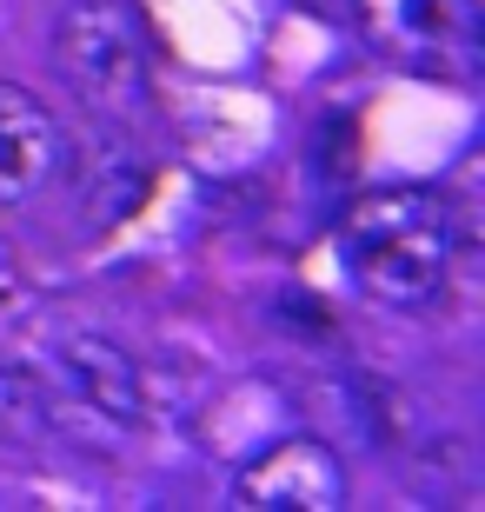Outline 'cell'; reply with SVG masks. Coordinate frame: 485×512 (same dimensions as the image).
<instances>
[{
  "label": "cell",
  "mask_w": 485,
  "mask_h": 512,
  "mask_svg": "<svg viewBox=\"0 0 485 512\" xmlns=\"http://www.w3.org/2000/svg\"><path fill=\"white\" fill-rule=\"evenodd\" d=\"M359 34L373 54H386L406 74L459 80L479 67L485 7L479 0H353Z\"/></svg>",
  "instance_id": "4"
},
{
  "label": "cell",
  "mask_w": 485,
  "mask_h": 512,
  "mask_svg": "<svg viewBox=\"0 0 485 512\" xmlns=\"http://www.w3.org/2000/svg\"><path fill=\"white\" fill-rule=\"evenodd\" d=\"M60 153H67V133L47 114V100L0 80V207H27L34 193H47Z\"/></svg>",
  "instance_id": "6"
},
{
  "label": "cell",
  "mask_w": 485,
  "mask_h": 512,
  "mask_svg": "<svg viewBox=\"0 0 485 512\" xmlns=\"http://www.w3.org/2000/svg\"><path fill=\"white\" fill-rule=\"evenodd\" d=\"M54 67L94 114H133L153 80V34L133 0H67L54 20Z\"/></svg>",
  "instance_id": "2"
},
{
  "label": "cell",
  "mask_w": 485,
  "mask_h": 512,
  "mask_svg": "<svg viewBox=\"0 0 485 512\" xmlns=\"http://www.w3.org/2000/svg\"><path fill=\"white\" fill-rule=\"evenodd\" d=\"M339 260L373 306L426 313L446 300L459 266V220L439 187H373L359 193L339 220Z\"/></svg>",
  "instance_id": "1"
},
{
  "label": "cell",
  "mask_w": 485,
  "mask_h": 512,
  "mask_svg": "<svg viewBox=\"0 0 485 512\" xmlns=\"http://www.w3.org/2000/svg\"><path fill=\"white\" fill-rule=\"evenodd\" d=\"M34 380V406L47 426H80L100 439H127L147 419V380L120 340L107 333H60Z\"/></svg>",
  "instance_id": "3"
},
{
  "label": "cell",
  "mask_w": 485,
  "mask_h": 512,
  "mask_svg": "<svg viewBox=\"0 0 485 512\" xmlns=\"http://www.w3.org/2000/svg\"><path fill=\"white\" fill-rule=\"evenodd\" d=\"M346 493L353 486H346L339 453L313 433L273 439L233 473V506H246V512H339Z\"/></svg>",
  "instance_id": "5"
},
{
  "label": "cell",
  "mask_w": 485,
  "mask_h": 512,
  "mask_svg": "<svg viewBox=\"0 0 485 512\" xmlns=\"http://www.w3.org/2000/svg\"><path fill=\"white\" fill-rule=\"evenodd\" d=\"M20 306H27V280H20V266L0 253V320H14Z\"/></svg>",
  "instance_id": "7"
}]
</instances>
